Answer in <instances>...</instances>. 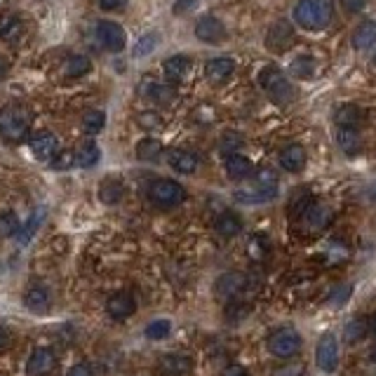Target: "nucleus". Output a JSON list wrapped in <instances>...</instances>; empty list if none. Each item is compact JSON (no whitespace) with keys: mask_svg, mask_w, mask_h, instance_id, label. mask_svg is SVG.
I'll return each instance as SVG.
<instances>
[{"mask_svg":"<svg viewBox=\"0 0 376 376\" xmlns=\"http://www.w3.org/2000/svg\"><path fill=\"white\" fill-rule=\"evenodd\" d=\"M33 123L31 109L21 104H8L0 109V136H3L8 144H21L28 139Z\"/></svg>","mask_w":376,"mask_h":376,"instance_id":"obj_1","label":"nucleus"},{"mask_svg":"<svg viewBox=\"0 0 376 376\" xmlns=\"http://www.w3.org/2000/svg\"><path fill=\"white\" fill-rule=\"evenodd\" d=\"M292 17L303 31H322L332 24L334 3L332 0H299Z\"/></svg>","mask_w":376,"mask_h":376,"instance_id":"obj_2","label":"nucleus"},{"mask_svg":"<svg viewBox=\"0 0 376 376\" xmlns=\"http://www.w3.org/2000/svg\"><path fill=\"white\" fill-rule=\"evenodd\" d=\"M278 195V174L271 167H261L254 172V186L249 190H235V200L254 205V202H268Z\"/></svg>","mask_w":376,"mask_h":376,"instance_id":"obj_3","label":"nucleus"},{"mask_svg":"<svg viewBox=\"0 0 376 376\" xmlns=\"http://www.w3.org/2000/svg\"><path fill=\"white\" fill-rule=\"evenodd\" d=\"M259 85L264 87V92L271 97L276 104L287 106L289 101H294V87L287 80V75L283 73L278 66H266L259 73Z\"/></svg>","mask_w":376,"mask_h":376,"instance_id":"obj_4","label":"nucleus"},{"mask_svg":"<svg viewBox=\"0 0 376 376\" xmlns=\"http://www.w3.org/2000/svg\"><path fill=\"white\" fill-rule=\"evenodd\" d=\"M148 200L155 207L170 210V207H177L186 200V188L181 183L172 181V179H155L151 186H148Z\"/></svg>","mask_w":376,"mask_h":376,"instance_id":"obj_5","label":"nucleus"},{"mask_svg":"<svg viewBox=\"0 0 376 376\" xmlns=\"http://www.w3.org/2000/svg\"><path fill=\"white\" fill-rule=\"evenodd\" d=\"M301 334L296 330H292V327H283V330H276L268 337V350H271L276 357H283V360H287V357H294L296 353L301 350Z\"/></svg>","mask_w":376,"mask_h":376,"instance_id":"obj_6","label":"nucleus"},{"mask_svg":"<svg viewBox=\"0 0 376 376\" xmlns=\"http://www.w3.org/2000/svg\"><path fill=\"white\" fill-rule=\"evenodd\" d=\"M97 38L99 43L109 52H123L125 50V28L113 19H101L97 24Z\"/></svg>","mask_w":376,"mask_h":376,"instance_id":"obj_7","label":"nucleus"},{"mask_svg":"<svg viewBox=\"0 0 376 376\" xmlns=\"http://www.w3.org/2000/svg\"><path fill=\"white\" fill-rule=\"evenodd\" d=\"M315 362L322 372L332 374L339 365V343L334 334H325V337L318 341V348H315Z\"/></svg>","mask_w":376,"mask_h":376,"instance_id":"obj_8","label":"nucleus"},{"mask_svg":"<svg viewBox=\"0 0 376 376\" xmlns=\"http://www.w3.org/2000/svg\"><path fill=\"white\" fill-rule=\"evenodd\" d=\"M247 287H249V278L244 276V273L233 271V273H224V276L217 280V287L214 289H217V296H222L226 301H233Z\"/></svg>","mask_w":376,"mask_h":376,"instance_id":"obj_9","label":"nucleus"},{"mask_svg":"<svg viewBox=\"0 0 376 376\" xmlns=\"http://www.w3.org/2000/svg\"><path fill=\"white\" fill-rule=\"evenodd\" d=\"M195 35H198V40H202V43H222V40L226 38V26L222 19H217V17L212 15H205L200 17L198 24H195Z\"/></svg>","mask_w":376,"mask_h":376,"instance_id":"obj_10","label":"nucleus"},{"mask_svg":"<svg viewBox=\"0 0 376 376\" xmlns=\"http://www.w3.org/2000/svg\"><path fill=\"white\" fill-rule=\"evenodd\" d=\"M57 367V353L52 348H35L31 357H28V365H26V374L28 376H45L50 374L52 369Z\"/></svg>","mask_w":376,"mask_h":376,"instance_id":"obj_11","label":"nucleus"},{"mask_svg":"<svg viewBox=\"0 0 376 376\" xmlns=\"http://www.w3.org/2000/svg\"><path fill=\"white\" fill-rule=\"evenodd\" d=\"M31 151L33 155L38 160H45V163H50L52 158L59 153V139H57V134H52V132H47V129H43V132H35L31 136Z\"/></svg>","mask_w":376,"mask_h":376,"instance_id":"obj_12","label":"nucleus"},{"mask_svg":"<svg viewBox=\"0 0 376 376\" xmlns=\"http://www.w3.org/2000/svg\"><path fill=\"white\" fill-rule=\"evenodd\" d=\"M235 73V62L231 57H214L205 64V78L212 85H224Z\"/></svg>","mask_w":376,"mask_h":376,"instance_id":"obj_13","label":"nucleus"},{"mask_svg":"<svg viewBox=\"0 0 376 376\" xmlns=\"http://www.w3.org/2000/svg\"><path fill=\"white\" fill-rule=\"evenodd\" d=\"M167 163L179 174H193L200 165V158L193 151H186V148H170L167 151Z\"/></svg>","mask_w":376,"mask_h":376,"instance_id":"obj_14","label":"nucleus"},{"mask_svg":"<svg viewBox=\"0 0 376 376\" xmlns=\"http://www.w3.org/2000/svg\"><path fill=\"white\" fill-rule=\"evenodd\" d=\"M292 40H294V31L287 21H276L266 35V45L273 52H285L292 45Z\"/></svg>","mask_w":376,"mask_h":376,"instance_id":"obj_15","label":"nucleus"},{"mask_svg":"<svg viewBox=\"0 0 376 376\" xmlns=\"http://www.w3.org/2000/svg\"><path fill=\"white\" fill-rule=\"evenodd\" d=\"M303 222H306V226L310 231H325L327 226L332 224V219H334V214L332 210L327 205H322V202H310L308 205V210L303 212Z\"/></svg>","mask_w":376,"mask_h":376,"instance_id":"obj_16","label":"nucleus"},{"mask_svg":"<svg viewBox=\"0 0 376 376\" xmlns=\"http://www.w3.org/2000/svg\"><path fill=\"white\" fill-rule=\"evenodd\" d=\"M106 310H109V315L113 320H125V318H129V315H134L136 301L132 294H127V292H118V294H113L109 303H106Z\"/></svg>","mask_w":376,"mask_h":376,"instance_id":"obj_17","label":"nucleus"},{"mask_svg":"<svg viewBox=\"0 0 376 376\" xmlns=\"http://www.w3.org/2000/svg\"><path fill=\"white\" fill-rule=\"evenodd\" d=\"M303 165H306V148L301 144H287L280 151V167L285 172L296 174V172L303 170Z\"/></svg>","mask_w":376,"mask_h":376,"instance_id":"obj_18","label":"nucleus"},{"mask_svg":"<svg viewBox=\"0 0 376 376\" xmlns=\"http://www.w3.org/2000/svg\"><path fill=\"white\" fill-rule=\"evenodd\" d=\"M226 174H229L231 179H235V181H240V179H247L254 174V165L249 158H244V155L240 153H231L226 155Z\"/></svg>","mask_w":376,"mask_h":376,"instance_id":"obj_19","label":"nucleus"},{"mask_svg":"<svg viewBox=\"0 0 376 376\" xmlns=\"http://www.w3.org/2000/svg\"><path fill=\"white\" fill-rule=\"evenodd\" d=\"M125 198V183L118 177H106L99 183V200L104 205H118Z\"/></svg>","mask_w":376,"mask_h":376,"instance_id":"obj_20","label":"nucleus"},{"mask_svg":"<svg viewBox=\"0 0 376 376\" xmlns=\"http://www.w3.org/2000/svg\"><path fill=\"white\" fill-rule=\"evenodd\" d=\"M160 369H163V374H170V376H183L193 369V362H190L188 355L167 353L163 355V360H160Z\"/></svg>","mask_w":376,"mask_h":376,"instance_id":"obj_21","label":"nucleus"},{"mask_svg":"<svg viewBox=\"0 0 376 376\" xmlns=\"http://www.w3.org/2000/svg\"><path fill=\"white\" fill-rule=\"evenodd\" d=\"M188 69H190V59L186 55H172V57H167L163 64L165 78L170 82H181L183 78H186Z\"/></svg>","mask_w":376,"mask_h":376,"instance_id":"obj_22","label":"nucleus"},{"mask_svg":"<svg viewBox=\"0 0 376 376\" xmlns=\"http://www.w3.org/2000/svg\"><path fill=\"white\" fill-rule=\"evenodd\" d=\"M337 144L346 155H355L362 146V136L357 127H348V125H339L337 129Z\"/></svg>","mask_w":376,"mask_h":376,"instance_id":"obj_23","label":"nucleus"},{"mask_svg":"<svg viewBox=\"0 0 376 376\" xmlns=\"http://www.w3.org/2000/svg\"><path fill=\"white\" fill-rule=\"evenodd\" d=\"M372 45H376V21L365 19L362 24H357L353 33V47L355 50H369Z\"/></svg>","mask_w":376,"mask_h":376,"instance_id":"obj_24","label":"nucleus"},{"mask_svg":"<svg viewBox=\"0 0 376 376\" xmlns=\"http://www.w3.org/2000/svg\"><path fill=\"white\" fill-rule=\"evenodd\" d=\"M24 306H26L31 313H47L50 308V294H47L45 287H28L26 294H24Z\"/></svg>","mask_w":376,"mask_h":376,"instance_id":"obj_25","label":"nucleus"},{"mask_svg":"<svg viewBox=\"0 0 376 376\" xmlns=\"http://www.w3.org/2000/svg\"><path fill=\"white\" fill-rule=\"evenodd\" d=\"M165 146L160 139H155V136H144V139L136 144V158L144 160V163H153V160H158L160 155H163Z\"/></svg>","mask_w":376,"mask_h":376,"instance_id":"obj_26","label":"nucleus"},{"mask_svg":"<svg viewBox=\"0 0 376 376\" xmlns=\"http://www.w3.org/2000/svg\"><path fill=\"white\" fill-rule=\"evenodd\" d=\"M217 233L222 238H235L238 233L242 231V222H240V217L238 214H233V212H224V214H219V219H217Z\"/></svg>","mask_w":376,"mask_h":376,"instance_id":"obj_27","label":"nucleus"},{"mask_svg":"<svg viewBox=\"0 0 376 376\" xmlns=\"http://www.w3.org/2000/svg\"><path fill=\"white\" fill-rule=\"evenodd\" d=\"M24 33V24L19 17H3L0 19V40L5 43H17Z\"/></svg>","mask_w":376,"mask_h":376,"instance_id":"obj_28","label":"nucleus"},{"mask_svg":"<svg viewBox=\"0 0 376 376\" xmlns=\"http://www.w3.org/2000/svg\"><path fill=\"white\" fill-rule=\"evenodd\" d=\"M92 71V59L85 57V55H73L64 62V73L69 78H80V75H87Z\"/></svg>","mask_w":376,"mask_h":376,"instance_id":"obj_29","label":"nucleus"},{"mask_svg":"<svg viewBox=\"0 0 376 376\" xmlns=\"http://www.w3.org/2000/svg\"><path fill=\"white\" fill-rule=\"evenodd\" d=\"M369 334V318H353L346 325V330H343V339L348 343H357V341H362Z\"/></svg>","mask_w":376,"mask_h":376,"instance_id":"obj_30","label":"nucleus"},{"mask_svg":"<svg viewBox=\"0 0 376 376\" xmlns=\"http://www.w3.org/2000/svg\"><path fill=\"white\" fill-rule=\"evenodd\" d=\"M160 40H163V35H160L158 31H151V33L141 35V38L136 40L134 50H132V57H134V59H141V57L151 55L153 50H158Z\"/></svg>","mask_w":376,"mask_h":376,"instance_id":"obj_31","label":"nucleus"},{"mask_svg":"<svg viewBox=\"0 0 376 376\" xmlns=\"http://www.w3.org/2000/svg\"><path fill=\"white\" fill-rule=\"evenodd\" d=\"M337 125H348V127H357L360 120L365 118V111L357 109L355 104H343L341 109L337 111Z\"/></svg>","mask_w":376,"mask_h":376,"instance_id":"obj_32","label":"nucleus"},{"mask_svg":"<svg viewBox=\"0 0 376 376\" xmlns=\"http://www.w3.org/2000/svg\"><path fill=\"white\" fill-rule=\"evenodd\" d=\"M101 160V151H99V146L94 144V141H87V144H82L80 146V151L75 153V165H80V167H94Z\"/></svg>","mask_w":376,"mask_h":376,"instance_id":"obj_33","label":"nucleus"},{"mask_svg":"<svg viewBox=\"0 0 376 376\" xmlns=\"http://www.w3.org/2000/svg\"><path fill=\"white\" fill-rule=\"evenodd\" d=\"M43 219H45V207H35L31 219H28V224L17 233V235H19V244H26L28 240H31V238L35 235V231L40 229V224H43Z\"/></svg>","mask_w":376,"mask_h":376,"instance_id":"obj_34","label":"nucleus"},{"mask_svg":"<svg viewBox=\"0 0 376 376\" xmlns=\"http://www.w3.org/2000/svg\"><path fill=\"white\" fill-rule=\"evenodd\" d=\"M141 92H144L146 97L160 101V104H170V101L174 99V89L167 85H160V82H155V80H146V89L141 87Z\"/></svg>","mask_w":376,"mask_h":376,"instance_id":"obj_35","label":"nucleus"},{"mask_svg":"<svg viewBox=\"0 0 376 376\" xmlns=\"http://www.w3.org/2000/svg\"><path fill=\"white\" fill-rule=\"evenodd\" d=\"M313 200H315V198L308 193V190H299L296 195H292V200H289V217H292V219H301L303 212L308 210V205H310Z\"/></svg>","mask_w":376,"mask_h":376,"instance_id":"obj_36","label":"nucleus"},{"mask_svg":"<svg viewBox=\"0 0 376 376\" xmlns=\"http://www.w3.org/2000/svg\"><path fill=\"white\" fill-rule=\"evenodd\" d=\"M315 69H318V64H315L313 57H296L294 62L289 64V71L294 73L296 78H310L315 75Z\"/></svg>","mask_w":376,"mask_h":376,"instance_id":"obj_37","label":"nucleus"},{"mask_svg":"<svg viewBox=\"0 0 376 376\" xmlns=\"http://www.w3.org/2000/svg\"><path fill=\"white\" fill-rule=\"evenodd\" d=\"M350 294H353V285H350V283H341V285H337V287L330 292L327 301H330L332 308H341V306H346V301H350Z\"/></svg>","mask_w":376,"mask_h":376,"instance_id":"obj_38","label":"nucleus"},{"mask_svg":"<svg viewBox=\"0 0 376 376\" xmlns=\"http://www.w3.org/2000/svg\"><path fill=\"white\" fill-rule=\"evenodd\" d=\"M106 125V116L101 111H87L85 116H82V127H85V132L89 134H99L101 129H104Z\"/></svg>","mask_w":376,"mask_h":376,"instance_id":"obj_39","label":"nucleus"},{"mask_svg":"<svg viewBox=\"0 0 376 376\" xmlns=\"http://www.w3.org/2000/svg\"><path fill=\"white\" fill-rule=\"evenodd\" d=\"M19 219H17V214L15 212H3L0 214V238H12V235H17L19 233Z\"/></svg>","mask_w":376,"mask_h":376,"instance_id":"obj_40","label":"nucleus"},{"mask_svg":"<svg viewBox=\"0 0 376 376\" xmlns=\"http://www.w3.org/2000/svg\"><path fill=\"white\" fill-rule=\"evenodd\" d=\"M170 332H172L170 320H153L146 325V339H151V341H160V339H165Z\"/></svg>","mask_w":376,"mask_h":376,"instance_id":"obj_41","label":"nucleus"},{"mask_svg":"<svg viewBox=\"0 0 376 376\" xmlns=\"http://www.w3.org/2000/svg\"><path fill=\"white\" fill-rule=\"evenodd\" d=\"M247 252L254 261H264L268 254V240L266 235H254L247 244Z\"/></svg>","mask_w":376,"mask_h":376,"instance_id":"obj_42","label":"nucleus"},{"mask_svg":"<svg viewBox=\"0 0 376 376\" xmlns=\"http://www.w3.org/2000/svg\"><path fill=\"white\" fill-rule=\"evenodd\" d=\"M247 313H249V306H244V303L235 301V299L226 306V320L229 322H240L247 318Z\"/></svg>","mask_w":376,"mask_h":376,"instance_id":"obj_43","label":"nucleus"},{"mask_svg":"<svg viewBox=\"0 0 376 376\" xmlns=\"http://www.w3.org/2000/svg\"><path fill=\"white\" fill-rule=\"evenodd\" d=\"M244 144V139H242V134H235V132H226L222 136V153L224 155H231V153H235L238 148H240Z\"/></svg>","mask_w":376,"mask_h":376,"instance_id":"obj_44","label":"nucleus"},{"mask_svg":"<svg viewBox=\"0 0 376 376\" xmlns=\"http://www.w3.org/2000/svg\"><path fill=\"white\" fill-rule=\"evenodd\" d=\"M52 163V167H55V170H69V167H73L75 165V153H71V151H62V153H57L55 158L50 160Z\"/></svg>","mask_w":376,"mask_h":376,"instance_id":"obj_45","label":"nucleus"},{"mask_svg":"<svg viewBox=\"0 0 376 376\" xmlns=\"http://www.w3.org/2000/svg\"><path fill=\"white\" fill-rule=\"evenodd\" d=\"M136 123H139V127H144V129H158V127H163V118H160L158 113H151V111L136 118Z\"/></svg>","mask_w":376,"mask_h":376,"instance_id":"obj_46","label":"nucleus"},{"mask_svg":"<svg viewBox=\"0 0 376 376\" xmlns=\"http://www.w3.org/2000/svg\"><path fill=\"white\" fill-rule=\"evenodd\" d=\"M303 374H306L303 362H289V365H285L273 372V376H303Z\"/></svg>","mask_w":376,"mask_h":376,"instance_id":"obj_47","label":"nucleus"},{"mask_svg":"<svg viewBox=\"0 0 376 376\" xmlns=\"http://www.w3.org/2000/svg\"><path fill=\"white\" fill-rule=\"evenodd\" d=\"M198 3L200 0H177V3L172 5V12H174V15H186V12L193 10Z\"/></svg>","mask_w":376,"mask_h":376,"instance_id":"obj_48","label":"nucleus"},{"mask_svg":"<svg viewBox=\"0 0 376 376\" xmlns=\"http://www.w3.org/2000/svg\"><path fill=\"white\" fill-rule=\"evenodd\" d=\"M367 5V0H341V8L348 12V15H355Z\"/></svg>","mask_w":376,"mask_h":376,"instance_id":"obj_49","label":"nucleus"},{"mask_svg":"<svg viewBox=\"0 0 376 376\" xmlns=\"http://www.w3.org/2000/svg\"><path fill=\"white\" fill-rule=\"evenodd\" d=\"M127 5V0H99V8L106 10V12H113V10H120Z\"/></svg>","mask_w":376,"mask_h":376,"instance_id":"obj_50","label":"nucleus"},{"mask_svg":"<svg viewBox=\"0 0 376 376\" xmlns=\"http://www.w3.org/2000/svg\"><path fill=\"white\" fill-rule=\"evenodd\" d=\"M222 376H249V374H247V369H244L242 365H229L222 372Z\"/></svg>","mask_w":376,"mask_h":376,"instance_id":"obj_51","label":"nucleus"},{"mask_svg":"<svg viewBox=\"0 0 376 376\" xmlns=\"http://www.w3.org/2000/svg\"><path fill=\"white\" fill-rule=\"evenodd\" d=\"M66 376H92V369H89L87 365H73L69 369Z\"/></svg>","mask_w":376,"mask_h":376,"instance_id":"obj_52","label":"nucleus"},{"mask_svg":"<svg viewBox=\"0 0 376 376\" xmlns=\"http://www.w3.org/2000/svg\"><path fill=\"white\" fill-rule=\"evenodd\" d=\"M12 341V337H10V332L5 330V327H0V350H5L10 346Z\"/></svg>","mask_w":376,"mask_h":376,"instance_id":"obj_53","label":"nucleus"},{"mask_svg":"<svg viewBox=\"0 0 376 376\" xmlns=\"http://www.w3.org/2000/svg\"><path fill=\"white\" fill-rule=\"evenodd\" d=\"M369 332H372L374 337H376V313L372 315V318H369Z\"/></svg>","mask_w":376,"mask_h":376,"instance_id":"obj_54","label":"nucleus"},{"mask_svg":"<svg viewBox=\"0 0 376 376\" xmlns=\"http://www.w3.org/2000/svg\"><path fill=\"white\" fill-rule=\"evenodd\" d=\"M369 360H372V362H376V346H374L372 350H369Z\"/></svg>","mask_w":376,"mask_h":376,"instance_id":"obj_55","label":"nucleus"},{"mask_svg":"<svg viewBox=\"0 0 376 376\" xmlns=\"http://www.w3.org/2000/svg\"><path fill=\"white\" fill-rule=\"evenodd\" d=\"M374 66H376V55H374Z\"/></svg>","mask_w":376,"mask_h":376,"instance_id":"obj_56","label":"nucleus"}]
</instances>
